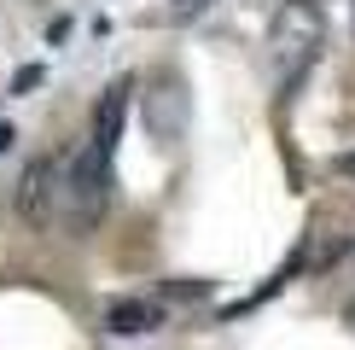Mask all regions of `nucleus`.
I'll return each instance as SVG.
<instances>
[{"label":"nucleus","instance_id":"nucleus-1","mask_svg":"<svg viewBox=\"0 0 355 350\" xmlns=\"http://www.w3.org/2000/svg\"><path fill=\"white\" fill-rule=\"evenodd\" d=\"M320 47H327V6L320 0H279L268 18V76L279 99H291L309 82Z\"/></svg>","mask_w":355,"mask_h":350},{"label":"nucleus","instance_id":"nucleus-2","mask_svg":"<svg viewBox=\"0 0 355 350\" xmlns=\"http://www.w3.org/2000/svg\"><path fill=\"white\" fill-rule=\"evenodd\" d=\"M18 216H24V222H35V228L70 222V158H64V152H41L35 164L24 169Z\"/></svg>","mask_w":355,"mask_h":350},{"label":"nucleus","instance_id":"nucleus-3","mask_svg":"<svg viewBox=\"0 0 355 350\" xmlns=\"http://www.w3.org/2000/svg\"><path fill=\"white\" fill-rule=\"evenodd\" d=\"M105 327L116 333V339H140V333L164 327V303H146V298H123L105 310Z\"/></svg>","mask_w":355,"mask_h":350},{"label":"nucleus","instance_id":"nucleus-4","mask_svg":"<svg viewBox=\"0 0 355 350\" xmlns=\"http://www.w3.org/2000/svg\"><path fill=\"white\" fill-rule=\"evenodd\" d=\"M204 6H210V0H181V6H175V18H181V24H187V18H198V12H204Z\"/></svg>","mask_w":355,"mask_h":350},{"label":"nucleus","instance_id":"nucleus-5","mask_svg":"<svg viewBox=\"0 0 355 350\" xmlns=\"http://www.w3.org/2000/svg\"><path fill=\"white\" fill-rule=\"evenodd\" d=\"M6 146H12V128H6V123H0V152H6Z\"/></svg>","mask_w":355,"mask_h":350},{"label":"nucleus","instance_id":"nucleus-6","mask_svg":"<svg viewBox=\"0 0 355 350\" xmlns=\"http://www.w3.org/2000/svg\"><path fill=\"white\" fill-rule=\"evenodd\" d=\"M344 321H349V327H355V298H349V303H344Z\"/></svg>","mask_w":355,"mask_h":350},{"label":"nucleus","instance_id":"nucleus-7","mask_svg":"<svg viewBox=\"0 0 355 350\" xmlns=\"http://www.w3.org/2000/svg\"><path fill=\"white\" fill-rule=\"evenodd\" d=\"M344 169H349V175H355V152H349V158H344Z\"/></svg>","mask_w":355,"mask_h":350}]
</instances>
